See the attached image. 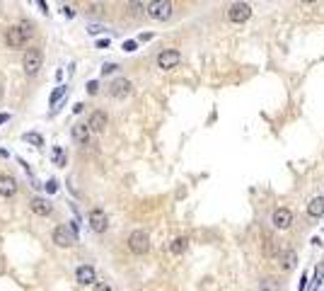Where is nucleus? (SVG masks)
Wrapping results in <instances>:
<instances>
[{
	"instance_id": "nucleus-34",
	"label": "nucleus",
	"mask_w": 324,
	"mask_h": 291,
	"mask_svg": "<svg viewBox=\"0 0 324 291\" xmlns=\"http://www.w3.org/2000/svg\"><path fill=\"white\" fill-rule=\"evenodd\" d=\"M46 189H49V192H56V189H58V184H56V180H49V184H46Z\"/></svg>"
},
{
	"instance_id": "nucleus-20",
	"label": "nucleus",
	"mask_w": 324,
	"mask_h": 291,
	"mask_svg": "<svg viewBox=\"0 0 324 291\" xmlns=\"http://www.w3.org/2000/svg\"><path fill=\"white\" fill-rule=\"evenodd\" d=\"M104 13H107L104 3H90L87 10H85V15H90V17H104Z\"/></svg>"
},
{
	"instance_id": "nucleus-23",
	"label": "nucleus",
	"mask_w": 324,
	"mask_h": 291,
	"mask_svg": "<svg viewBox=\"0 0 324 291\" xmlns=\"http://www.w3.org/2000/svg\"><path fill=\"white\" fill-rule=\"evenodd\" d=\"M51 160H54V165L66 167V153H63L61 146H54V151H51Z\"/></svg>"
},
{
	"instance_id": "nucleus-7",
	"label": "nucleus",
	"mask_w": 324,
	"mask_h": 291,
	"mask_svg": "<svg viewBox=\"0 0 324 291\" xmlns=\"http://www.w3.org/2000/svg\"><path fill=\"white\" fill-rule=\"evenodd\" d=\"M249 17H252V8H249L247 3H235L228 10V20L235 22V25H244Z\"/></svg>"
},
{
	"instance_id": "nucleus-3",
	"label": "nucleus",
	"mask_w": 324,
	"mask_h": 291,
	"mask_svg": "<svg viewBox=\"0 0 324 291\" xmlns=\"http://www.w3.org/2000/svg\"><path fill=\"white\" fill-rule=\"evenodd\" d=\"M87 223L95 233H107L109 231V216L104 214V209H90L87 211Z\"/></svg>"
},
{
	"instance_id": "nucleus-36",
	"label": "nucleus",
	"mask_w": 324,
	"mask_h": 291,
	"mask_svg": "<svg viewBox=\"0 0 324 291\" xmlns=\"http://www.w3.org/2000/svg\"><path fill=\"white\" fill-rule=\"evenodd\" d=\"M5 122H10V114L8 112H0V124H5Z\"/></svg>"
},
{
	"instance_id": "nucleus-41",
	"label": "nucleus",
	"mask_w": 324,
	"mask_h": 291,
	"mask_svg": "<svg viewBox=\"0 0 324 291\" xmlns=\"http://www.w3.org/2000/svg\"><path fill=\"white\" fill-rule=\"evenodd\" d=\"M302 3H317V0H302Z\"/></svg>"
},
{
	"instance_id": "nucleus-21",
	"label": "nucleus",
	"mask_w": 324,
	"mask_h": 291,
	"mask_svg": "<svg viewBox=\"0 0 324 291\" xmlns=\"http://www.w3.org/2000/svg\"><path fill=\"white\" fill-rule=\"evenodd\" d=\"M322 279H324V262H317V264H314V279H312V286L307 291H317V289H319Z\"/></svg>"
},
{
	"instance_id": "nucleus-35",
	"label": "nucleus",
	"mask_w": 324,
	"mask_h": 291,
	"mask_svg": "<svg viewBox=\"0 0 324 291\" xmlns=\"http://www.w3.org/2000/svg\"><path fill=\"white\" fill-rule=\"evenodd\" d=\"M37 3H39V8H41V13H44V15L49 13V5H46V0H37Z\"/></svg>"
},
{
	"instance_id": "nucleus-29",
	"label": "nucleus",
	"mask_w": 324,
	"mask_h": 291,
	"mask_svg": "<svg viewBox=\"0 0 324 291\" xmlns=\"http://www.w3.org/2000/svg\"><path fill=\"white\" fill-rule=\"evenodd\" d=\"M116 68H119L116 63H104V66H102V75H109V73H114Z\"/></svg>"
},
{
	"instance_id": "nucleus-14",
	"label": "nucleus",
	"mask_w": 324,
	"mask_h": 291,
	"mask_svg": "<svg viewBox=\"0 0 324 291\" xmlns=\"http://www.w3.org/2000/svg\"><path fill=\"white\" fill-rule=\"evenodd\" d=\"M90 134H92V129L87 124H73L70 129V136L75 143H80V146H87V141H90Z\"/></svg>"
},
{
	"instance_id": "nucleus-33",
	"label": "nucleus",
	"mask_w": 324,
	"mask_h": 291,
	"mask_svg": "<svg viewBox=\"0 0 324 291\" xmlns=\"http://www.w3.org/2000/svg\"><path fill=\"white\" fill-rule=\"evenodd\" d=\"M87 32L95 37V34H99V32H104V27H99V25H90V27H87Z\"/></svg>"
},
{
	"instance_id": "nucleus-16",
	"label": "nucleus",
	"mask_w": 324,
	"mask_h": 291,
	"mask_svg": "<svg viewBox=\"0 0 324 291\" xmlns=\"http://www.w3.org/2000/svg\"><path fill=\"white\" fill-rule=\"evenodd\" d=\"M295 264H297V252L293 248H285L281 252V269L290 272V269H295Z\"/></svg>"
},
{
	"instance_id": "nucleus-42",
	"label": "nucleus",
	"mask_w": 324,
	"mask_h": 291,
	"mask_svg": "<svg viewBox=\"0 0 324 291\" xmlns=\"http://www.w3.org/2000/svg\"><path fill=\"white\" fill-rule=\"evenodd\" d=\"M0 95H3V85H0Z\"/></svg>"
},
{
	"instance_id": "nucleus-19",
	"label": "nucleus",
	"mask_w": 324,
	"mask_h": 291,
	"mask_svg": "<svg viewBox=\"0 0 324 291\" xmlns=\"http://www.w3.org/2000/svg\"><path fill=\"white\" fill-rule=\"evenodd\" d=\"M276 250H278L276 238L269 236V233H264V255H266V257H273V255H276Z\"/></svg>"
},
{
	"instance_id": "nucleus-40",
	"label": "nucleus",
	"mask_w": 324,
	"mask_h": 291,
	"mask_svg": "<svg viewBox=\"0 0 324 291\" xmlns=\"http://www.w3.org/2000/svg\"><path fill=\"white\" fill-rule=\"evenodd\" d=\"M82 107H85V105H80V102H78V105L73 107V112H75V114H80V112H82Z\"/></svg>"
},
{
	"instance_id": "nucleus-22",
	"label": "nucleus",
	"mask_w": 324,
	"mask_h": 291,
	"mask_svg": "<svg viewBox=\"0 0 324 291\" xmlns=\"http://www.w3.org/2000/svg\"><path fill=\"white\" fill-rule=\"evenodd\" d=\"M145 8L148 5H143V0H128V15L131 17H140V15L145 13Z\"/></svg>"
},
{
	"instance_id": "nucleus-4",
	"label": "nucleus",
	"mask_w": 324,
	"mask_h": 291,
	"mask_svg": "<svg viewBox=\"0 0 324 291\" xmlns=\"http://www.w3.org/2000/svg\"><path fill=\"white\" fill-rule=\"evenodd\" d=\"M128 250L133 252V255H145L150 250V238L145 231H133L131 236H128Z\"/></svg>"
},
{
	"instance_id": "nucleus-6",
	"label": "nucleus",
	"mask_w": 324,
	"mask_h": 291,
	"mask_svg": "<svg viewBox=\"0 0 324 291\" xmlns=\"http://www.w3.org/2000/svg\"><path fill=\"white\" fill-rule=\"evenodd\" d=\"M182 63V54L177 49H165L157 54V68L160 70H172Z\"/></svg>"
},
{
	"instance_id": "nucleus-31",
	"label": "nucleus",
	"mask_w": 324,
	"mask_h": 291,
	"mask_svg": "<svg viewBox=\"0 0 324 291\" xmlns=\"http://www.w3.org/2000/svg\"><path fill=\"white\" fill-rule=\"evenodd\" d=\"M135 46H138V44L128 39V42H123V51H126V54H133V51H135Z\"/></svg>"
},
{
	"instance_id": "nucleus-28",
	"label": "nucleus",
	"mask_w": 324,
	"mask_h": 291,
	"mask_svg": "<svg viewBox=\"0 0 324 291\" xmlns=\"http://www.w3.org/2000/svg\"><path fill=\"white\" fill-rule=\"evenodd\" d=\"M20 27H22V32H25V34H27V39L34 34V25H32V22H22Z\"/></svg>"
},
{
	"instance_id": "nucleus-38",
	"label": "nucleus",
	"mask_w": 324,
	"mask_h": 291,
	"mask_svg": "<svg viewBox=\"0 0 324 291\" xmlns=\"http://www.w3.org/2000/svg\"><path fill=\"white\" fill-rule=\"evenodd\" d=\"M63 15H66V17H75V10H73V8H63Z\"/></svg>"
},
{
	"instance_id": "nucleus-17",
	"label": "nucleus",
	"mask_w": 324,
	"mask_h": 291,
	"mask_svg": "<svg viewBox=\"0 0 324 291\" xmlns=\"http://www.w3.org/2000/svg\"><path fill=\"white\" fill-rule=\"evenodd\" d=\"M307 214L312 219H322L324 216V197H314L310 204H307Z\"/></svg>"
},
{
	"instance_id": "nucleus-9",
	"label": "nucleus",
	"mask_w": 324,
	"mask_h": 291,
	"mask_svg": "<svg viewBox=\"0 0 324 291\" xmlns=\"http://www.w3.org/2000/svg\"><path fill=\"white\" fill-rule=\"evenodd\" d=\"M271 223L278 228V231H285V228H290L293 226V211L285 207H278L273 211V216H271Z\"/></svg>"
},
{
	"instance_id": "nucleus-2",
	"label": "nucleus",
	"mask_w": 324,
	"mask_h": 291,
	"mask_svg": "<svg viewBox=\"0 0 324 291\" xmlns=\"http://www.w3.org/2000/svg\"><path fill=\"white\" fill-rule=\"evenodd\" d=\"M145 15L150 20H157V22H167L172 17V3L170 0H150Z\"/></svg>"
},
{
	"instance_id": "nucleus-12",
	"label": "nucleus",
	"mask_w": 324,
	"mask_h": 291,
	"mask_svg": "<svg viewBox=\"0 0 324 291\" xmlns=\"http://www.w3.org/2000/svg\"><path fill=\"white\" fill-rule=\"evenodd\" d=\"M75 281H78L80 286H92V284H97L95 267H92V264H80V267L75 269Z\"/></svg>"
},
{
	"instance_id": "nucleus-39",
	"label": "nucleus",
	"mask_w": 324,
	"mask_h": 291,
	"mask_svg": "<svg viewBox=\"0 0 324 291\" xmlns=\"http://www.w3.org/2000/svg\"><path fill=\"white\" fill-rule=\"evenodd\" d=\"M150 39H152V34H140L138 37V42H150Z\"/></svg>"
},
{
	"instance_id": "nucleus-15",
	"label": "nucleus",
	"mask_w": 324,
	"mask_h": 291,
	"mask_svg": "<svg viewBox=\"0 0 324 291\" xmlns=\"http://www.w3.org/2000/svg\"><path fill=\"white\" fill-rule=\"evenodd\" d=\"M17 194V180L13 175H0V197H15Z\"/></svg>"
},
{
	"instance_id": "nucleus-8",
	"label": "nucleus",
	"mask_w": 324,
	"mask_h": 291,
	"mask_svg": "<svg viewBox=\"0 0 324 291\" xmlns=\"http://www.w3.org/2000/svg\"><path fill=\"white\" fill-rule=\"evenodd\" d=\"M131 92H133V83L126 80V78H116L114 83L109 85V95L114 97V100H126Z\"/></svg>"
},
{
	"instance_id": "nucleus-25",
	"label": "nucleus",
	"mask_w": 324,
	"mask_h": 291,
	"mask_svg": "<svg viewBox=\"0 0 324 291\" xmlns=\"http://www.w3.org/2000/svg\"><path fill=\"white\" fill-rule=\"evenodd\" d=\"M259 291H278V281H276L273 277L261 279V284H259Z\"/></svg>"
},
{
	"instance_id": "nucleus-1",
	"label": "nucleus",
	"mask_w": 324,
	"mask_h": 291,
	"mask_svg": "<svg viewBox=\"0 0 324 291\" xmlns=\"http://www.w3.org/2000/svg\"><path fill=\"white\" fill-rule=\"evenodd\" d=\"M41 66H44V54H41V49H27V54L22 56V70H25V75L34 78L41 70Z\"/></svg>"
},
{
	"instance_id": "nucleus-30",
	"label": "nucleus",
	"mask_w": 324,
	"mask_h": 291,
	"mask_svg": "<svg viewBox=\"0 0 324 291\" xmlns=\"http://www.w3.org/2000/svg\"><path fill=\"white\" fill-rule=\"evenodd\" d=\"M87 92H90V95H97V92H99V83H97V80H90V83H87Z\"/></svg>"
},
{
	"instance_id": "nucleus-11",
	"label": "nucleus",
	"mask_w": 324,
	"mask_h": 291,
	"mask_svg": "<svg viewBox=\"0 0 324 291\" xmlns=\"http://www.w3.org/2000/svg\"><path fill=\"white\" fill-rule=\"evenodd\" d=\"M29 209H32V214H37V216H41V219H46V216H51L54 204H51L46 197H34V199L29 202Z\"/></svg>"
},
{
	"instance_id": "nucleus-37",
	"label": "nucleus",
	"mask_w": 324,
	"mask_h": 291,
	"mask_svg": "<svg viewBox=\"0 0 324 291\" xmlns=\"http://www.w3.org/2000/svg\"><path fill=\"white\" fill-rule=\"evenodd\" d=\"M109 46V39H99V42H97V49H107Z\"/></svg>"
},
{
	"instance_id": "nucleus-24",
	"label": "nucleus",
	"mask_w": 324,
	"mask_h": 291,
	"mask_svg": "<svg viewBox=\"0 0 324 291\" xmlns=\"http://www.w3.org/2000/svg\"><path fill=\"white\" fill-rule=\"evenodd\" d=\"M22 139H25V143H29V146H37V148H41V146H44V139H41V134H37V131H29V134H25Z\"/></svg>"
},
{
	"instance_id": "nucleus-32",
	"label": "nucleus",
	"mask_w": 324,
	"mask_h": 291,
	"mask_svg": "<svg viewBox=\"0 0 324 291\" xmlns=\"http://www.w3.org/2000/svg\"><path fill=\"white\" fill-rule=\"evenodd\" d=\"M95 291H111V286H109L107 281H97V284H95Z\"/></svg>"
},
{
	"instance_id": "nucleus-13",
	"label": "nucleus",
	"mask_w": 324,
	"mask_h": 291,
	"mask_svg": "<svg viewBox=\"0 0 324 291\" xmlns=\"http://www.w3.org/2000/svg\"><path fill=\"white\" fill-rule=\"evenodd\" d=\"M107 124H109V117H107V112H102V110H95L90 114V119H87V126H90L95 134H102V131L107 129Z\"/></svg>"
},
{
	"instance_id": "nucleus-27",
	"label": "nucleus",
	"mask_w": 324,
	"mask_h": 291,
	"mask_svg": "<svg viewBox=\"0 0 324 291\" xmlns=\"http://www.w3.org/2000/svg\"><path fill=\"white\" fill-rule=\"evenodd\" d=\"M307 281H310V279H307V272H302L300 284H297V291H307V289H310V286H307Z\"/></svg>"
},
{
	"instance_id": "nucleus-26",
	"label": "nucleus",
	"mask_w": 324,
	"mask_h": 291,
	"mask_svg": "<svg viewBox=\"0 0 324 291\" xmlns=\"http://www.w3.org/2000/svg\"><path fill=\"white\" fill-rule=\"evenodd\" d=\"M63 92H66V87H63V85H61V87H56L54 92H51V105H56V102L63 97Z\"/></svg>"
},
{
	"instance_id": "nucleus-5",
	"label": "nucleus",
	"mask_w": 324,
	"mask_h": 291,
	"mask_svg": "<svg viewBox=\"0 0 324 291\" xmlns=\"http://www.w3.org/2000/svg\"><path fill=\"white\" fill-rule=\"evenodd\" d=\"M51 240H54L58 248H73L75 243H78V238L75 233L68 228V226H56L54 233H51Z\"/></svg>"
},
{
	"instance_id": "nucleus-10",
	"label": "nucleus",
	"mask_w": 324,
	"mask_h": 291,
	"mask_svg": "<svg viewBox=\"0 0 324 291\" xmlns=\"http://www.w3.org/2000/svg\"><path fill=\"white\" fill-rule=\"evenodd\" d=\"M5 42L10 49H22L25 44H27V34L22 32L20 25H15V27H8V34H5Z\"/></svg>"
},
{
	"instance_id": "nucleus-18",
	"label": "nucleus",
	"mask_w": 324,
	"mask_h": 291,
	"mask_svg": "<svg viewBox=\"0 0 324 291\" xmlns=\"http://www.w3.org/2000/svg\"><path fill=\"white\" fill-rule=\"evenodd\" d=\"M187 248H189V238H175L172 243H170V252L172 255H182V252H187Z\"/></svg>"
}]
</instances>
